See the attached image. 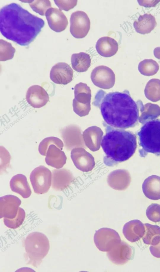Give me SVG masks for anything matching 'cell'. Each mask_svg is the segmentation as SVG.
Returning <instances> with one entry per match:
<instances>
[{
  "label": "cell",
  "mask_w": 160,
  "mask_h": 272,
  "mask_svg": "<svg viewBox=\"0 0 160 272\" xmlns=\"http://www.w3.org/2000/svg\"><path fill=\"white\" fill-rule=\"evenodd\" d=\"M141 103L135 101L127 90L107 93L100 90L95 95L92 104L100 110L104 124L125 129L137 124Z\"/></svg>",
  "instance_id": "1"
},
{
  "label": "cell",
  "mask_w": 160,
  "mask_h": 272,
  "mask_svg": "<svg viewBox=\"0 0 160 272\" xmlns=\"http://www.w3.org/2000/svg\"><path fill=\"white\" fill-rule=\"evenodd\" d=\"M44 24L42 19L16 3L6 5L0 10L1 33L7 39L21 46H28Z\"/></svg>",
  "instance_id": "2"
},
{
  "label": "cell",
  "mask_w": 160,
  "mask_h": 272,
  "mask_svg": "<svg viewBox=\"0 0 160 272\" xmlns=\"http://www.w3.org/2000/svg\"><path fill=\"white\" fill-rule=\"evenodd\" d=\"M106 133L103 136L101 145L105 156L104 162L108 166H112L125 161L134 154L137 147L136 136L124 129L114 128L105 124Z\"/></svg>",
  "instance_id": "3"
},
{
  "label": "cell",
  "mask_w": 160,
  "mask_h": 272,
  "mask_svg": "<svg viewBox=\"0 0 160 272\" xmlns=\"http://www.w3.org/2000/svg\"><path fill=\"white\" fill-rule=\"evenodd\" d=\"M26 256L30 263L34 266L39 265L48 254L50 243L46 235L38 232L29 234L24 241Z\"/></svg>",
  "instance_id": "4"
},
{
  "label": "cell",
  "mask_w": 160,
  "mask_h": 272,
  "mask_svg": "<svg viewBox=\"0 0 160 272\" xmlns=\"http://www.w3.org/2000/svg\"><path fill=\"white\" fill-rule=\"evenodd\" d=\"M138 135L143 151L160 154V120L154 119L145 121Z\"/></svg>",
  "instance_id": "5"
},
{
  "label": "cell",
  "mask_w": 160,
  "mask_h": 272,
  "mask_svg": "<svg viewBox=\"0 0 160 272\" xmlns=\"http://www.w3.org/2000/svg\"><path fill=\"white\" fill-rule=\"evenodd\" d=\"M52 179L51 171L43 166L35 168L30 176L34 191L38 194H43L48 192L52 184Z\"/></svg>",
  "instance_id": "6"
},
{
  "label": "cell",
  "mask_w": 160,
  "mask_h": 272,
  "mask_svg": "<svg viewBox=\"0 0 160 272\" xmlns=\"http://www.w3.org/2000/svg\"><path fill=\"white\" fill-rule=\"evenodd\" d=\"M93 238L96 247L102 252L110 251L121 241L118 233L108 228H102L97 230Z\"/></svg>",
  "instance_id": "7"
},
{
  "label": "cell",
  "mask_w": 160,
  "mask_h": 272,
  "mask_svg": "<svg viewBox=\"0 0 160 272\" xmlns=\"http://www.w3.org/2000/svg\"><path fill=\"white\" fill-rule=\"evenodd\" d=\"M70 32L77 38L85 37L90 29L89 18L85 12L77 11L73 13L70 18Z\"/></svg>",
  "instance_id": "8"
},
{
  "label": "cell",
  "mask_w": 160,
  "mask_h": 272,
  "mask_svg": "<svg viewBox=\"0 0 160 272\" xmlns=\"http://www.w3.org/2000/svg\"><path fill=\"white\" fill-rule=\"evenodd\" d=\"M91 78L94 85L104 89L112 88L115 82V76L113 70L104 65L95 68L91 72Z\"/></svg>",
  "instance_id": "9"
},
{
  "label": "cell",
  "mask_w": 160,
  "mask_h": 272,
  "mask_svg": "<svg viewBox=\"0 0 160 272\" xmlns=\"http://www.w3.org/2000/svg\"><path fill=\"white\" fill-rule=\"evenodd\" d=\"M134 250L133 248L127 243L121 241L110 251L107 256L113 263L122 265L132 259Z\"/></svg>",
  "instance_id": "10"
},
{
  "label": "cell",
  "mask_w": 160,
  "mask_h": 272,
  "mask_svg": "<svg viewBox=\"0 0 160 272\" xmlns=\"http://www.w3.org/2000/svg\"><path fill=\"white\" fill-rule=\"evenodd\" d=\"M73 74V70L69 64L61 62L52 67L50 77L52 82L56 84L66 85L72 80Z\"/></svg>",
  "instance_id": "11"
},
{
  "label": "cell",
  "mask_w": 160,
  "mask_h": 272,
  "mask_svg": "<svg viewBox=\"0 0 160 272\" xmlns=\"http://www.w3.org/2000/svg\"><path fill=\"white\" fill-rule=\"evenodd\" d=\"M21 200L16 196L6 195L0 198V218H14L17 215Z\"/></svg>",
  "instance_id": "12"
},
{
  "label": "cell",
  "mask_w": 160,
  "mask_h": 272,
  "mask_svg": "<svg viewBox=\"0 0 160 272\" xmlns=\"http://www.w3.org/2000/svg\"><path fill=\"white\" fill-rule=\"evenodd\" d=\"M26 99L32 107L40 108L48 102L49 96L43 88L38 85H34L28 89L26 93Z\"/></svg>",
  "instance_id": "13"
},
{
  "label": "cell",
  "mask_w": 160,
  "mask_h": 272,
  "mask_svg": "<svg viewBox=\"0 0 160 272\" xmlns=\"http://www.w3.org/2000/svg\"><path fill=\"white\" fill-rule=\"evenodd\" d=\"M46 17L50 28L56 32H60L67 28L68 21L63 12L57 8H51L48 10Z\"/></svg>",
  "instance_id": "14"
},
{
  "label": "cell",
  "mask_w": 160,
  "mask_h": 272,
  "mask_svg": "<svg viewBox=\"0 0 160 272\" xmlns=\"http://www.w3.org/2000/svg\"><path fill=\"white\" fill-rule=\"evenodd\" d=\"M145 229L144 224L139 220H131L126 223L122 228L125 238L131 242L140 240L143 236Z\"/></svg>",
  "instance_id": "15"
},
{
  "label": "cell",
  "mask_w": 160,
  "mask_h": 272,
  "mask_svg": "<svg viewBox=\"0 0 160 272\" xmlns=\"http://www.w3.org/2000/svg\"><path fill=\"white\" fill-rule=\"evenodd\" d=\"M73 179L72 174L65 169L53 170L52 173V188L57 191H62L68 187Z\"/></svg>",
  "instance_id": "16"
},
{
  "label": "cell",
  "mask_w": 160,
  "mask_h": 272,
  "mask_svg": "<svg viewBox=\"0 0 160 272\" xmlns=\"http://www.w3.org/2000/svg\"><path fill=\"white\" fill-rule=\"evenodd\" d=\"M131 180L129 174L124 171L113 172L107 178L108 185L113 189L118 190H123L130 185Z\"/></svg>",
  "instance_id": "17"
},
{
  "label": "cell",
  "mask_w": 160,
  "mask_h": 272,
  "mask_svg": "<svg viewBox=\"0 0 160 272\" xmlns=\"http://www.w3.org/2000/svg\"><path fill=\"white\" fill-rule=\"evenodd\" d=\"M46 156L47 164L57 169L62 167L66 163L67 158L64 153L54 144L49 145Z\"/></svg>",
  "instance_id": "18"
},
{
  "label": "cell",
  "mask_w": 160,
  "mask_h": 272,
  "mask_svg": "<svg viewBox=\"0 0 160 272\" xmlns=\"http://www.w3.org/2000/svg\"><path fill=\"white\" fill-rule=\"evenodd\" d=\"M145 196L152 200L160 199V177L152 175L146 178L142 186Z\"/></svg>",
  "instance_id": "19"
},
{
  "label": "cell",
  "mask_w": 160,
  "mask_h": 272,
  "mask_svg": "<svg viewBox=\"0 0 160 272\" xmlns=\"http://www.w3.org/2000/svg\"><path fill=\"white\" fill-rule=\"evenodd\" d=\"M96 49L101 56L109 57L114 55L118 49V43L114 39L108 36L102 37L97 41Z\"/></svg>",
  "instance_id": "20"
},
{
  "label": "cell",
  "mask_w": 160,
  "mask_h": 272,
  "mask_svg": "<svg viewBox=\"0 0 160 272\" xmlns=\"http://www.w3.org/2000/svg\"><path fill=\"white\" fill-rule=\"evenodd\" d=\"M11 190L17 193L24 198H29L32 192L26 177L21 174L13 176L10 182Z\"/></svg>",
  "instance_id": "21"
},
{
  "label": "cell",
  "mask_w": 160,
  "mask_h": 272,
  "mask_svg": "<svg viewBox=\"0 0 160 272\" xmlns=\"http://www.w3.org/2000/svg\"><path fill=\"white\" fill-rule=\"evenodd\" d=\"M136 31L143 34H148L153 30L157 25L155 17L150 13L140 15L133 23Z\"/></svg>",
  "instance_id": "22"
},
{
  "label": "cell",
  "mask_w": 160,
  "mask_h": 272,
  "mask_svg": "<svg viewBox=\"0 0 160 272\" xmlns=\"http://www.w3.org/2000/svg\"><path fill=\"white\" fill-rule=\"evenodd\" d=\"M72 68L79 72L87 71L91 65V59L89 55L83 52L73 54L71 57Z\"/></svg>",
  "instance_id": "23"
},
{
  "label": "cell",
  "mask_w": 160,
  "mask_h": 272,
  "mask_svg": "<svg viewBox=\"0 0 160 272\" xmlns=\"http://www.w3.org/2000/svg\"><path fill=\"white\" fill-rule=\"evenodd\" d=\"M144 224L145 231L142 237L143 242L152 245L158 244L160 241V227L148 223Z\"/></svg>",
  "instance_id": "24"
},
{
  "label": "cell",
  "mask_w": 160,
  "mask_h": 272,
  "mask_svg": "<svg viewBox=\"0 0 160 272\" xmlns=\"http://www.w3.org/2000/svg\"><path fill=\"white\" fill-rule=\"evenodd\" d=\"M144 94L146 97L152 101L160 100V80L154 78L150 80L146 85Z\"/></svg>",
  "instance_id": "25"
},
{
  "label": "cell",
  "mask_w": 160,
  "mask_h": 272,
  "mask_svg": "<svg viewBox=\"0 0 160 272\" xmlns=\"http://www.w3.org/2000/svg\"><path fill=\"white\" fill-rule=\"evenodd\" d=\"M74 99L78 102L90 103L91 92L90 87L82 82L76 84L74 87Z\"/></svg>",
  "instance_id": "26"
},
{
  "label": "cell",
  "mask_w": 160,
  "mask_h": 272,
  "mask_svg": "<svg viewBox=\"0 0 160 272\" xmlns=\"http://www.w3.org/2000/svg\"><path fill=\"white\" fill-rule=\"evenodd\" d=\"M159 66L154 60L145 59L141 61L138 65L140 73L145 76H151L155 74L159 69Z\"/></svg>",
  "instance_id": "27"
},
{
  "label": "cell",
  "mask_w": 160,
  "mask_h": 272,
  "mask_svg": "<svg viewBox=\"0 0 160 272\" xmlns=\"http://www.w3.org/2000/svg\"><path fill=\"white\" fill-rule=\"evenodd\" d=\"M15 52V49L11 43L0 39V61H6L12 59Z\"/></svg>",
  "instance_id": "28"
},
{
  "label": "cell",
  "mask_w": 160,
  "mask_h": 272,
  "mask_svg": "<svg viewBox=\"0 0 160 272\" xmlns=\"http://www.w3.org/2000/svg\"><path fill=\"white\" fill-rule=\"evenodd\" d=\"M54 144L59 148L62 149L63 144L59 138L54 136L48 137L44 138L40 143L38 146V151L42 155L46 156V153L50 145Z\"/></svg>",
  "instance_id": "29"
},
{
  "label": "cell",
  "mask_w": 160,
  "mask_h": 272,
  "mask_svg": "<svg viewBox=\"0 0 160 272\" xmlns=\"http://www.w3.org/2000/svg\"><path fill=\"white\" fill-rule=\"evenodd\" d=\"M26 214L24 210L19 207L17 216L14 218L9 219L4 218L3 222L7 227L16 229L19 227L23 222L25 217Z\"/></svg>",
  "instance_id": "30"
},
{
  "label": "cell",
  "mask_w": 160,
  "mask_h": 272,
  "mask_svg": "<svg viewBox=\"0 0 160 272\" xmlns=\"http://www.w3.org/2000/svg\"><path fill=\"white\" fill-rule=\"evenodd\" d=\"M29 1V6L32 10L42 16H44L48 10L51 7V3L49 0H38Z\"/></svg>",
  "instance_id": "31"
},
{
  "label": "cell",
  "mask_w": 160,
  "mask_h": 272,
  "mask_svg": "<svg viewBox=\"0 0 160 272\" xmlns=\"http://www.w3.org/2000/svg\"><path fill=\"white\" fill-rule=\"evenodd\" d=\"M146 215L148 218L152 222H160V205L153 203L150 205L146 210Z\"/></svg>",
  "instance_id": "32"
},
{
  "label": "cell",
  "mask_w": 160,
  "mask_h": 272,
  "mask_svg": "<svg viewBox=\"0 0 160 272\" xmlns=\"http://www.w3.org/2000/svg\"><path fill=\"white\" fill-rule=\"evenodd\" d=\"M0 169L1 172L5 171L9 166L11 159V156L8 151L3 146H1Z\"/></svg>",
  "instance_id": "33"
},
{
  "label": "cell",
  "mask_w": 160,
  "mask_h": 272,
  "mask_svg": "<svg viewBox=\"0 0 160 272\" xmlns=\"http://www.w3.org/2000/svg\"><path fill=\"white\" fill-rule=\"evenodd\" d=\"M55 4L60 10L68 11L74 8L77 4L78 1L75 0H54Z\"/></svg>",
  "instance_id": "34"
},
{
  "label": "cell",
  "mask_w": 160,
  "mask_h": 272,
  "mask_svg": "<svg viewBox=\"0 0 160 272\" xmlns=\"http://www.w3.org/2000/svg\"><path fill=\"white\" fill-rule=\"evenodd\" d=\"M149 250L153 256L157 258H160V241L157 244L151 245L149 248Z\"/></svg>",
  "instance_id": "35"
},
{
  "label": "cell",
  "mask_w": 160,
  "mask_h": 272,
  "mask_svg": "<svg viewBox=\"0 0 160 272\" xmlns=\"http://www.w3.org/2000/svg\"><path fill=\"white\" fill-rule=\"evenodd\" d=\"M139 4L146 7H154L160 0H138Z\"/></svg>",
  "instance_id": "36"
},
{
  "label": "cell",
  "mask_w": 160,
  "mask_h": 272,
  "mask_svg": "<svg viewBox=\"0 0 160 272\" xmlns=\"http://www.w3.org/2000/svg\"><path fill=\"white\" fill-rule=\"evenodd\" d=\"M153 53L157 58L160 59V47L155 48L153 50Z\"/></svg>",
  "instance_id": "37"
}]
</instances>
